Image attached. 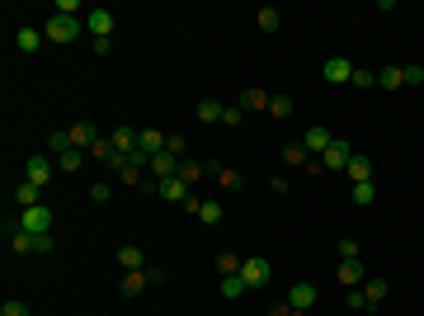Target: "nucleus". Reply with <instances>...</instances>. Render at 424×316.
Segmentation results:
<instances>
[{
  "instance_id": "a211bd4d",
  "label": "nucleus",
  "mask_w": 424,
  "mask_h": 316,
  "mask_svg": "<svg viewBox=\"0 0 424 316\" xmlns=\"http://www.w3.org/2000/svg\"><path fill=\"white\" fill-rule=\"evenodd\" d=\"M156 194H160V198H170V203H189V185H184V180H160Z\"/></svg>"
},
{
  "instance_id": "a878e982",
  "label": "nucleus",
  "mask_w": 424,
  "mask_h": 316,
  "mask_svg": "<svg viewBox=\"0 0 424 316\" xmlns=\"http://www.w3.org/2000/svg\"><path fill=\"white\" fill-rule=\"evenodd\" d=\"M245 279H240V274H227V279H222V297H245Z\"/></svg>"
},
{
  "instance_id": "ddd939ff",
  "label": "nucleus",
  "mask_w": 424,
  "mask_h": 316,
  "mask_svg": "<svg viewBox=\"0 0 424 316\" xmlns=\"http://www.w3.org/2000/svg\"><path fill=\"white\" fill-rule=\"evenodd\" d=\"M146 170L156 175V185H160V180H175V175H180V156L160 151V156H151V165H146Z\"/></svg>"
},
{
  "instance_id": "1a4fd4ad",
  "label": "nucleus",
  "mask_w": 424,
  "mask_h": 316,
  "mask_svg": "<svg viewBox=\"0 0 424 316\" xmlns=\"http://www.w3.org/2000/svg\"><path fill=\"white\" fill-rule=\"evenodd\" d=\"M66 137H71V147H76V151H85V156H90V147L99 142V128H95V123H71V128H66Z\"/></svg>"
},
{
  "instance_id": "2f4dec72",
  "label": "nucleus",
  "mask_w": 424,
  "mask_h": 316,
  "mask_svg": "<svg viewBox=\"0 0 424 316\" xmlns=\"http://www.w3.org/2000/svg\"><path fill=\"white\" fill-rule=\"evenodd\" d=\"M240 109H269V95L264 90H245V95H240Z\"/></svg>"
},
{
  "instance_id": "9d476101",
  "label": "nucleus",
  "mask_w": 424,
  "mask_h": 316,
  "mask_svg": "<svg viewBox=\"0 0 424 316\" xmlns=\"http://www.w3.org/2000/svg\"><path fill=\"white\" fill-rule=\"evenodd\" d=\"M85 28H90L95 38H108V33H113V10H104V5H99V10H85Z\"/></svg>"
},
{
  "instance_id": "72a5a7b5",
  "label": "nucleus",
  "mask_w": 424,
  "mask_h": 316,
  "mask_svg": "<svg viewBox=\"0 0 424 316\" xmlns=\"http://www.w3.org/2000/svg\"><path fill=\"white\" fill-rule=\"evenodd\" d=\"M90 156H95V160H113L118 151H113V142H108V137H99V142L90 147Z\"/></svg>"
},
{
  "instance_id": "cd10ccee",
  "label": "nucleus",
  "mask_w": 424,
  "mask_h": 316,
  "mask_svg": "<svg viewBox=\"0 0 424 316\" xmlns=\"http://www.w3.org/2000/svg\"><path fill=\"white\" fill-rule=\"evenodd\" d=\"M283 160H288V165H302V170H307V147H302V142H292V147H283Z\"/></svg>"
},
{
  "instance_id": "bb28decb",
  "label": "nucleus",
  "mask_w": 424,
  "mask_h": 316,
  "mask_svg": "<svg viewBox=\"0 0 424 316\" xmlns=\"http://www.w3.org/2000/svg\"><path fill=\"white\" fill-rule=\"evenodd\" d=\"M198 123H222V104H217V100H203V104H198Z\"/></svg>"
},
{
  "instance_id": "aec40b11",
  "label": "nucleus",
  "mask_w": 424,
  "mask_h": 316,
  "mask_svg": "<svg viewBox=\"0 0 424 316\" xmlns=\"http://www.w3.org/2000/svg\"><path fill=\"white\" fill-rule=\"evenodd\" d=\"M349 180H354V185H363V180H372V160L354 151V156H349Z\"/></svg>"
},
{
  "instance_id": "2eb2a0df",
  "label": "nucleus",
  "mask_w": 424,
  "mask_h": 316,
  "mask_svg": "<svg viewBox=\"0 0 424 316\" xmlns=\"http://www.w3.org/2000/svg\"><path fill=\"white\" fill-rule=\"evenodd\" d=\"M43 43H48V38H43V28H33V24H24L19 33H15V48H19V53H38Z\"/></svg>"
},
{
  "instance_id": "4be33fe9",
  "label": "nucleus",
  "mask_w": 424,
  "mask_h": 316,
  "mask_svg": "<svg viewBox=\"0 0 424 316\" xmlns=\"http://www.w3.org/2000/svg\"><path fill=\"white\" fill-rule=\"evenodd\" d=\"M377 85H382V90H401V85H405V71H401V66H382V71H377Z\"/></svg>"
},
{
  "instance_id": "e433bc0d",
  "label": "nucleus",
  "mask_w": 424,
  "mask_h": 316,
  "mask_svg": "<svg viewBox=\"0 0 424 316\" xmlns=\"http://www.w3.org/2000/svg\"><path fill=\"white\" fill-rule=\"evenodd\" d=\"M0 316H33V312H28V302H19V297H10V302L0 307Z\"/></svg>"
},
{
  "instance_id": "423d86ee",
  "label": "nucleus",
  "mask_w": 424,
  "mask_h": 316,
  "mask_svg": "<svg viewBox=\"0 0 424 316\" xmlns=\"http://www.w3.org/2000/svg\"><path fill=\"white\" fill-rule=\"evenodd\" d=\"M165 269H137V274H123V297H137L146 284H160Z\"/></svg>"
},
{
  "instance_id": "0eeeda50",
  "label": "nucleus",
  "mask_w": 424,
  "mask_h": 316,
  "mask_svg": "<svg viewBox=\"0 0 424 316\" xmlns=\"http://www.w3.org/2000/svg\"><path fill=\"white\" fill-rule=\"evenodd\" d=\"M330 142H335V132L330 128H307V137H302V147H307V156H325L330 151Z\"/></svg>"
},
{
  "instance_id": "9b49d317",
  "label": "nucleus",
  "mask_w": 424,
  "mask_h": 316,
  "mask_svg": "<svg viewBox=\"0 0 424 316\" xmlns=\"http://www.w3.org/2000/svg\"><path fill=\"white\" fill-rule=\"evenodd\" d=\"M349 156H354V151H349V142L335 137V142H330V151L320 156V170H349Z\"/></svg>"
},
{
  "instance_id": "c03bdc74",
  "label": "nucleus",
  "mask_w": 424,
  "mask_h": 316,
  "mask_svg": "<svg viewBox=\"0 0 424 316\" xmlns=\"http://www.w3.org/2000/svg\"><path fill=\"white\" fill-rule=\"evenodd\" d=\"M405 85H424V66H405Z\"/></svg>"
},
{
  "instance_id": "473e14b6",
  "label": "nucleus",
  "mask_w": 424,
  "mask_h": 316,
  "mask_svg": "<svg viewBox=\"0 0 424 316\" xmlns=\"http://www.w3.org/2000/svg\"><path fill=\"white\" fill-rule=\"evenodd\" d=\"M48 151H52V156H66V151H71V137H66V132H52V137H48Z\"/></svg>"
},
{
  "instance_id": "dca6fc26",
  "label": "nucleus",
  "mask_w": 424,
  "mask_h": 316,
  "mask_svg": "<svg viewBox=\"0 0 424 316\" xmlns=\"http://www.w3.org/2000/svg\"><path fill=\"white\" fill-rule=\"evenodd\" d=\"M108 142H113L118 156H133V151H137V128H113V132H108Z\"/></svg>"
},
{
  "instance_id": "412c9836",
  "label": "nucleus",
  "mask_w": 424,
  "mask_h": 316,
  "mask_svg": "<svg viewBox=\"0 0 424 316\" xmlns=\"http://www.w3.org/2000/svg\"><path fill=\"white\" fill-rule=\"evenodd\" d=\"M255 24L264 28V33H278V24H283V15H278L273 5H264V10H255Z\"/></svg>"
},
{
  "instance_id": "f8f14e48",
  "label": "nucleus",
  "mask_w": 424,
  "mask_h": 316,
  "mask_svg": "<svg viewBox=\"0 0 424 316\" xmlns=\"http://www.w3.org/2000/svg\"><path fill=\"white\" fill-rule=\"evenodd\" d=\"M288 307L292 312H311V307H316V288H311V284H292L288 288Z\"/></svg>"
},
{
  "instance_id": "7ed1b4c3",
  "label": "nucleus",
  "mask_w": 424,
  "mask_h": 316,
  "mask_svg": "<svg viewBox=\"0 0 424 316\" xmlns=\"http://www.w3.org/2000/svg\"><path fill=\"white\" fill-rule=\"evenodd\" d=\"M240 279H245V288H264L269 279H273V264L264 255H250V260L240 264Z\"/></svg>"
},
{
  "instance_id": "49530a36",
  "label": "nucleus",
  "mask_w": 424,
  "mask_h": 316,
  "mask_svg": "<svg viewBox=\"0 0 424 316\" xmlns=\"http://www.w3.org/2000/svg\"><path fill=\"white\" fill-rule=\"evenodd\" d=\"M273 316H307V312H292L288 302H283V307H278V312H273Z\"/></svg>"
},
{
  "instance_id": "6e6552de",
  "label": "nucleus",
  "mask_w": 424,
  "mask_h": 316,
  "mask_svg": "<svg viewBox=\"0 0 424 316\" xmlns=\"http://www.w3.org/2000/svg\"><path fill=\"white\" fill-rule=\"evenodd\" d=\"M335 279L345 284V292H349V288H363V284H368V274H363V260H340Z\"/></svg>"
},
{
  "instance_id": "f3484780",
  "label": "nucleus",
  "mask_w": 424,
  "mask_h": 316,
  "mask_svg": "<svg viewBox=\"0 0 424 316\" xmlns=\"http://www.w3.org/2000/svg\"><path fill=\"white\" fill-rule=\"evenodd\" d=\"M118 269H123V274H137V269H146V255H142L137 245H123V250H118Z\"/></svg>"
},
{
  "instance_id": "58836bf2",
  "label": "nucleus",
  "mask_w": 424,
  "mask_h": 316,
  "mask_svg": "<svg viewBox=\"0 0 424 316\" xmlns=\"http://www.w3.org/2000/svg\"><path fill=\"white\" fill-rule=\"evenodd\" d=\"M113 198V189L108 185H90V203H108Z\"/></svg>"
},
{
  "instance_id": "a19ab883",
  "label": "nucleus",
  "mask_w": 424,
  "mask_h": 316,
  "mask_svg": "<svg viewBox=\"0 0 424 316\" xmlns=\"http://www.w3.org/2000/svg\"><path fill=\"white\" fill-rule=\"evenodd\" d=\"M52 245H57L52 236H33V255H52Z\"/></svg>"
},
{
  "instance_id": "393cba45",
  "label": "nucleus",
  "mask_w": 424,
  "mask_h": 316,
  "mask_svg": "<svg viewBox=\"0 0 424 316\" xmlns=\"http://www.w3.org/2000/svg\"><path fill=\"white\" fill-rule=\"evenodd\" d=\"M269 113H273L278 123H283V118H292V100H288V95H269Z\"/></svg>"
},
{
  "instance_id": "b1692460",
  "label": "nucleus",
  "mask_w": 424,
  "mask_h": 316,
  "mask_svg": "<svg viewBox=\"0 0 424 316\" xmlns=\"http://www.w3.org/2000/svg\"><path fill=\"white\" fill-rule=\"evenodd\" d=\"M38 194H43V189H33L24 180V185H15V203H19V208H38Z\"/></svg>"
},
{
  "instance_id": "ea45409f",
  "label": "nucleus",
  "mask_w": 424,
  "mask_h": 316,
  "mask_svg": "<svg viewBox=\"0 0 424 316\" xmlns=\"http://www.w3.org/2000/svg\"><path fill=\"white\" fill-rule=\"evenodd\" d=\"M57 15H71V19H80V0H57Z\"/></svg>"
},
{
  "instance_id": "4c0bfd02",
  "label": "nucleus",
  "mask_w": 424,
  "mask_h": 316,
  "mask_svg": "<svg viewBox=\"0 0 424 316\" xmlns=\"http://www.w3.org/2000/svg\"><path fill=\"white\" fill-rule=\"evenodd\" d=\"M335 250H340V260H358V241H340V245H335Z\"/></svg>"
},
{
  "instance_id": "7c9ffc66",
  "label": "nucleus",
  "mask_w": 424,
  "mask_h": 316,
  "mask_svg": "<svg viewBox=\"0 0 424 316\" xmlns=\"http://www.w3.org/2000/svg\"><path fill=\"white\" fill-rule=\"evenodd\" d=\"M363 297H368V307H377V302L387 297V284H382V279H368V284H363Z\"/></svg>"
},
{
  "instance_id": "f704fd0d",
  "label": "nucleus",
  "mask_w": 424,
  "mask_h": 316,
  "mask_svg": "<svg viewBox=\"0 0 424 316\" xmlns=\"http://www.w3.org/2000/svg\"><path fill=\"white\" fill-rule=\"evenodd\" d=\"M240 264H245V260H236L231 250H222V255H217V269H222V274H240Z\"/></svg>"
},
{
  "instance_id": "20e7f679",
  "label": "nucleus",
  "mask_w": 424,
  "mask_h": 316,
  "mask_svg": "<svg viewBox=\"0 0 424 316\" xmlns=\"http://www.w3.org/2000/svg\"><path fill=\"white\" fill-rule=\"evenodd\" d=\"M320 80H330V85H354V62H349V57H325V62H320Z\"/></svg>"
},
{
  "instance_id": "5701e85b",
  "label": "nucleus",
  "mask_w": 424,
  "mask_h": 316,
  "mask_svg": "<svg viewBox=\"0 0 424 316\" xmlns=\"http://www.w3.org/2000/svg\"><path fill=\"white\" fill-rule=\"evenodd\" d=\"M349 203H377V185H372V180L354 185V189H349Z\"/></svg>"
},
{
  "instance_id": "79ce46f5",
  "label": "nucleus",
  "mask_w": 424,
  "mask_h": 316,
  "mask_svg": "<svg viewBox=\"0 0 424 316\" xmlns=\"http://www.w3.org/2000/svg\"><path fill=\"white\" fill-rule=\"evenodd\" d=\"M349 307H354V312H363V307H368V297H363V288H349Z\"/></svg>"
},
{
  "instance_id": "c9c22d12",
  "label": "nucleus",
  "mask_w": 424,
  "mask_h": 316,
  "mask_svg": "<svg viewBox=\"0 0 424 316\" xmlns=\"http://www.w3.org/2000/svg\"><path fill=\"white\" fill-rule=\"evenodd\" d=\"M354 85H358V90H372V85H377V71H363V66H354Z\"/></svg>"
},
{
  "instance_id": "f257e3e1",
  "label": "nucleus",
  "mask_w": 424,
  "mask_h": 316,
  "mask_svg": "<svg viewBox=\"0 0 424 316\" xmlns=\"http://www.w3.org/2000/svg\"><path fill=\"white\" fill-rule=\"evenodd\" d=\"M80 19H71V15H48V24H43V38L48 43H76L80 38Z\"/></svg>"
},
{
  "instance_id": "6ab92c4d",
  "label": "nucleus",
  "mask_w": 424,
  "mask_h": 316,
  "mask_svg": "<svg viewBox=\"0 0 424 316\" xmlns=\"http://www.w3.org/2000/svg\"><path fill=\"white\" fill-rule=\"evenodd\" d=\"M203 175H208V165H198V160H180V175H175V180H184V185L189 189H193V185H198V180H203Z\"/></svg>"
},
{
  "instance_id": "39448f33",
  "label": "nucleus",
  "mask_w": 424,
  "mask_h": 316,
  "mask_svg": "<svg viewBox=\"0 0 424 316\" xmlns=\"http://www.w3.org/2000/svg\"><path fill=\"white\" fill-rule=\"evenodd\" d=\"M57 175V160H48V156H28L24 160V180L33 189H48V180Z\"/></svg>"
},
{
  "instance_id": "a18cd8bd",
  "label": "nucleus",
  "mask_w": 424,
  "mask_h": 316,
  "mask_svg": "<svg viewBox=\"0 0 424 316\" xmlns=\"http://www.w3.org/2000/svg\"><path fill=\"white\" fill-rule=\"evenodd\" d=\"M222 123H227V128H236V123H240V104L236 109H222Z\"/></svg>"
},
{
  "instance_id": "37998d69",
  "label": "nucleus",
  "mask_w": 424,
  "mask_h": 316,
  "mask_svg": "<svg viewBox=\"0 0 424 316\" xmlns=\"http://www.w3.org/2000/svg\"><path fill=\"white\" fill-rule=\"evenodd\" d=\"M90 48H95V57H108V53H113V38H95Z\"/></svg>"
},
{
  "instance_id": "c756f323",
  "label": "nucleus",
  "mask_w": 424,
  "mask_h": 316,
  "mask_svg": "<svg viewBox=\"0 0 424 316\" xmlns=\"http://www.w3.org/2000/svg\"><path fill=\"white\" fill-rule=\"evenodd\" d=\"M198 222H203V227H217V222H222V203H198Z\"/></svg>"
},
{
  "instance_id": "f03ea898",
  "label": "nucleus",
  "mask_w": 424,
  "mask_h": 316,
  "mask_svg": "<svg viewBox=\"0 0 424 316\" xmlns=\"http://www.w3.org/2000/svg\"><path fill=\"white\" fill-rule=\"evenodd\" d=\"M19 232H28V236H52V208H24L19 212Z\"/></svg>"
},
{
  "instance_id": "c85d7f7f",
  "label": "nucleus",
  "mask_w": 424,
  "mask_h": 316,
  "mask_svg": "<svg viewBox=\"0 0 424 316\" xmlns=\"http://www.w3.org/2000/svg\"><path fill=\"white\" fill-rule=\"evenodd\" d=\"M80 165H85V151H76V147H71L66 156H57V170H66V175H71V170H80Z\"/></svg>"
},
{
  "instance_id": "4468645a",
  "label": "nucleus",
  "mask_w": 424,
  "mask_h": 316,
  "mask_svg": "<svg viewBox=\"0 0 424 316\" xmlns=\"http://www.w3.org/2000/svg\"><path fill=\"white\" fill-rule=\"evenodd\" d=\"M165 142H170V137H160L156 128H142V132H137V151H142V156H160V151H165Z\"/></svg>"
}]
</instances>
